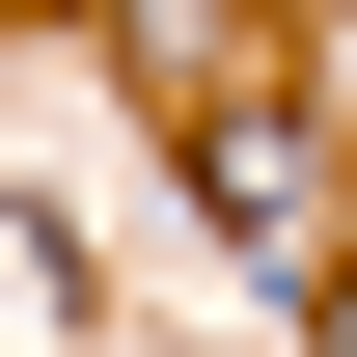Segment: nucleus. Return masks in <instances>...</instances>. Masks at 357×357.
Here are the masks:
<instances>
[{
    "mask_svg": "<svg viewBox=\"0 0 357 357\" xmlns=\"http://www.w3.org/2000/svg\"><path fill=\"white\" fill-rule=\"evenodd\" d=\"M330 357H357V275H330Z\"/></svg>",
    "mask_w": 357,
    "mask_h": 357,
    "instance_id": "nucleus-1",
    "label": "nucleus"
}]
</instances>
